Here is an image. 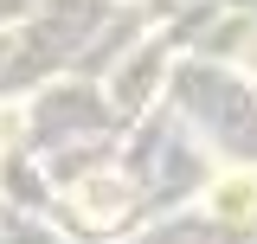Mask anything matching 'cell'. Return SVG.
<instances>
[{"instance_id": "6da1fadb", "label": "cell", "mask_w": 257, "mask_h": 244, "mask_svg": "<svg viewBox=\"0 0 257 244\" xmlns=\"http://www.w3.org/2000/svg\"><path fill=\"white\" fill-rule=\"evenodd\" d=\"M212 206H219L225 218H244V212L257 206V186H251V180H225L219 193H212Z\"/></svg>"}, {"instance_id": "7a4b0ae2", "label": "cell", "mask_w": 257, "mask_h": 244, "mask_svg": "<svg viewBox=\"0 0 257 244\" xmlns=\"http://www.w3.org/2000/svg\"><path fill=\"white\" fill-rule=\"evenodd\" d=\"M84 206H90V212L103 218V212H109V206H122V186H116V180H96V186H90V199H84Z\"/></svg>"}]
</instances>
